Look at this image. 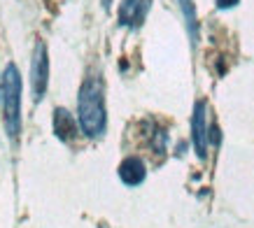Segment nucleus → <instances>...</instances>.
Returning <instances> with one entry per match:
<instances>
[{
  "label": "nucleus",
  "mask_w": 254,
  "mask_h": 228,
  "mask_svg": "<svg viewBox=\"0 0 254 228\" xmlns=\"http://www.w3.org/2000/svg\"><path fill=\"white\" fill-rule=\"evenodd\" d=\"M182 2V12L187 19V28H189V38L196 45L198 42V21H196V7H193V0H180Z\"/></svg>",
  "instance_id": "8"
},
{
  "label": "nucleus",
  "mask_w": 254,
  "mask_h": 228,
  "mask_svg": "<svg viewBox=\"0 0 254 228\" xmlns=\"http://www.w3.org/2000/svg\"><path fill=\"white\" fill-rule=\"evenodd\" d=\"M21 75L14 63H9L2 72V119L12 140H16L21 133Z\"/></svg>",
  "instance_id": "2"
},
{
  "label": "nucleus",
  "mask_w": 254,
  "mask_h": 228,
  "mask_svg": "<svg viewBox=\"0 0 254 228\" xmlns=\"http://www.w3.org/2000/svg\"><path fill=\"white\" fill-rule=\"evenodd\" d=\"M0 96H2V75H0Z\"/></svg>",
  "instance_id": "10"
},
{
  "label": "nucleus",
  "mask_w": 254,
  "mask_h": 228,
  "mask_svg": "<svg viewBox=\"0 0 254 228\" xmlns=\"http://www.w3.org/2000/svg\"><path fill=\"white\" fill-rule=\"evenodd\" d=\"M31 86L35 100H42L49 86V56H47V45L42 40H38L35 52H33L31 61Z\"/></svg>",
  "instance_id": "3"
},
{
  "label": "nucleus",
  "mask_w": 254,
  "mask_h": 228,
  "mask_svg": "<svg viewBox=\"0 0 254 228\" xmlns=\"http://www.w3.org/2000/svg\"><path fill=\"white\" fill-rule=\"evenodd\" d=\"M208 105L198 100L193 105V114H191V142H193V152L198 154L200 161H205L208 156V140H210V133H208Z\"/></svg>",
  "instance_id": "4"
},
{
  "label": "nucleus",
  "mask_w": 254,
  "mask_h": 228,
  "mask_svg": "<svg viewBox=\"0 0 254 228\" xmlns=\"http://www.w3.org/2000/svg\"><path fill=\"white\" fill-rule=\"evenodd\" d=\"M54 135L61 142H70V140L77 137V119L65 107H56L54 110Z\"/></svg>",
  "instance_id": "7"
},
{
  "label": "nucleus",
  "mask_w": 254,
  "mask_h": 228,
  "mask_svg": "<svg viewBox=\"0 0 254 228\" xmlns=\"http://www.w3.org/2000/svg\"><path fill=\"white\" fill-rule=\"evenodd\" d=\"M152 9V0H122L119 12H117V21L124 28H140L145 23L147 14Z\"/></svg>",
  "instance_id": "5"
},
{
  "label": "nucleus",
  "mask_w": 254,
  "mask_h": 228,
  "mask_svg": "<svg viewBox=\"0 0 254 228\" xmlns=\"http://www.w3.org/2000/svg\"><path fill=\"white\" fill-rule=\"evenodd\" d=\"M77 121L82 133L98 137L105 133L108 112H105V89L100 77H86L77 96Z\"/></svg>",
  "instance_id": "1"
},
{
  "label": "nucleus",
  "mask_w": 254,
  "mask_h": 228,
  "mask_svg": "<svg viewBox=\"0 0 254 228\" xmlns=\"http://www.w3.org/2000/svg\"><path fill=\"white\" fill-rule=\"evenodd\" d=\"M119 179H122L126 186H140V184L145 182L147 177V168L142 163V159L138 156H126V159L119 163Z\"/></svg>",
  "instance_id": "6"
},
{
  "label": "nucleus",
  "mask_w": 254,
  "mask_h": 228,
  "mask_svg": "<svg viewBox=\"0 0 254 228\" xmlns=\"http://www.w3.org/2000/svg\"><path fill=\"white\" fill-rule=\"evenodd\" d=\"M240 0H217V7L219 9H231V7H236Z\"/></svg>",
  "instance_id": "9"
}]
</instances>
